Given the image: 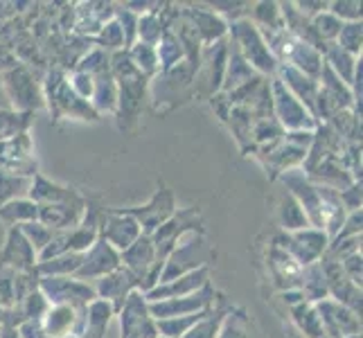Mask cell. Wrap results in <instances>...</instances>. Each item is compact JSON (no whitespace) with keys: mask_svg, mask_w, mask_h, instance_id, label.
I'll return each mask as SVG.
<instances>
[{"mask_svg":"<svg viewBox=\"0 0 363 338\" xmlns=\"http://www.w3.org/2000/svg\"><path fill=\"white\" fill-rule=\"evenodd\" d=\"M314 307L318 311L328 338H347V336L361 334V316H357L352 309L339 305L332 298L320 300Z\"/></svg>","mask_w":363,"mask_h":338,"instance_id":"cell-11","label":"cell"},{"mask_svg":"<svg viewBox=\"0 0 363 338\" xmlns=\"http://www.w3.org/2000/svg\"><path fill=\"white\" fill-rule=\"evenodd\" d=\"M190 16L194 18V34L201 36L203 41H221V36L226 34V23L219 16H215L212 11L203 9H190Z\"/></svg>","mask_w":363,"mask_h":338,"instance_id":"cell-25","label":"cell"},{"mask_svg":"<svg viewBox=\"0 0 363 338\" xmlns=\"http://www.w3.org/2000/svg\"><path fill=\"white\" fill-rule=\"evenodd\" d=\"M328 7L330 14H334L341 23H361V3H332Z\"/></svg>","mask_w":363,"mask_h":338,"instance_id":"cell-48","label":"cell"},{"mask_svg":"<svg viewBox=\"0 0 363 338\" xmlns=\"http://www.w3.org/2000/svg\"><path fill=\"white\" fill-rule=\"evenodd\" d=\"M282 298H284V303L286 305H291V307H298V305H303L305 303V295L300 289H289V291H282Z\"/></svg>","mask_w":363,"mask_h":338,"instance_id":"cell-52","label":"cell"},{"mask_svg":"<svg viewBox=\"0 0 363 338\" xmlns=\"http://www.w3.org/2000/svg\"><path fill=\"white\" fill-rule=\"evenodd\" d=\"M271 91V102H273V113L278 118V124L284 131H314L318 129V120L298 102V99L284 89V84L275 77L269 84Z\"/></svg>","mask_w":363,"mask_h":338,"instance_id":"cell-3","label":"cell"},{"mask_svg":"<svg viewBox=\"0 0 363 338\" xmlns=\"http://www.w3.org/2000/svg\"><path fill=\"white\" fill-rule=\"evenodd\" d=\"M18 230L23 232L25 240H28V244L34 248L36 257H39V253H43L45 246H48L50 242H52V237L57 235V232H52L50 228H45V225L39 223V221L23 223V225H18Z\"/></svg>","mask_w":363,"mask_h":338,"instance_id":"cell-37","label":"cell"},{"mask_svg":"<svg viewBox=\"0 0 363 338\" xmlns=\"http://www.w3.org/2000/svg\"><path fill=\"white\" fill-rule=\"evenodd\" d=\"M300 291L305 295V303L309 305H316L320 300H325L330 295V289H328V280H325L323 275V269L316 261V264L311 266H305V278H303V286H300Z\"/></svg>","mask_w":363,"mask_h":338,"instance_id":"cell-26","label":"cell"},{"mask_svg":"<svg viewBox=\"0 0 363 338\" xmlns=\"http://www.w3.org/2000/svg\"><path fill=\"white\" fill-rule=\"evenodd\" d=\"M7 320V316H5V309L3 307H0V327H3V322Z\"/></svg>","mask_w":363,"mask_h":338,"instance_id":"cell-54","label":"cell"},{"mask_svg":"<svg viewBox=\"0 0 363 338\" xmlns=\"http://www.w3.org/2000/svg\"><path fill=\"white\" fill-rule=\"evenodd\" d=\"M158 338H162V336H158Z\"/></svg>","mask_w":363,"mask_h":338,"instance_id":"cell-55","label":"cell"},{"mask_svg":"<svg viewBox=\"0 0 363 338\" xmlns=\"http://www.w3.org/2000/svg\"><path fill=\"white\" fill-rule=\"evenodd\" d=\"M0 338H21V336H18V329L14 327V325H7V327L0 329Z\"/></svg>","mask_w":363,"mask_h":338,"instance_id":"cell-53","label":"cell"},{"mask_svg":"<svg viewBox=\"0 0 363 338\" xmlns=\"http://www.w3.org/2000/svg\"><path fill=\"white\" fill-rule=\"evenodd\" d=\"M28 198L36 205H57V203H84V198L79 194H74L72 190H66L57 183H50L43 176H36L32 179V187H30V194Z\"/></svg>","mask_w":363,"mask_h":338,"instance_id":"cell-22","label":"cell"},{"mask_svg":"<svg viewBox=\"0 0 363 338\" xmlns=\"http://www.w3.org/2000/svg\"><path fill=\"white\" fill-rule=\"evenodd\" d=\"M48 97L50 106L55 108L57 116H70V118H82V120H97V113L93 111L91 102H84L79 95L68 86V81L61 77L59 72H50L48 77Z\"/></svg>","mask_w":363,"mask_h":338,"instance_id":"cell-8","label":"cell"},{"mask_svg":"<svg viewBox=\"0 0 363 338\" xmlns=\"http://www.w3.org/2000/svg\"><path fill=\"white\" fill-rule=\"evenodd\" d=\"M16 309L21 311V320L28 322V320H34V322H41V318L45 316V311L50 309V303L45 300V295L36 289L34 293H30L28 298L23 300V303L16 305Z\"/></svg>","mask_w":363,"mask_h":338,"instance_id":"cell-38","label":"cell"},{"mask_svg":"<svg viewBox=\"0 0 363 338\" xmlns=\"http://www.w3.org/2000/svg\"><path fill=\"white\" fill-rule=\"evenodd\" d=\"M206 284H208V266L196 269V271L187 273V275H181V278L172 280V282L154 286L152 291L145 293V300H147V303H160V300L183 298V295L196 293L199 289H203Z\"/></svg>","mask_w":363,"mask_h":338,"instance_id":"cell-17","label":"cell"},{"mask_svg":"<svg viewBox=\"0 0 363 338\" xmlns=\"http://www.w3.org/2000/svg\"><path fill=\"white\" fill-rule=\"evenodd\" d=\"M138 36H140V43L154 45L160 41L162 36V25L156 14H145L143 18H138Z\"/></svg>","mask_w":363,"mask_h":338,"instance_id":"cell-42","label":"cell"},{"mask_svg":"<svg viewBox=\"0 0 363 338\" xmlns=\"http://www.w3.org/2000/svg\"><path fill=\"white\" fill-rule=\"evenodd\" d=\"M97 43L102 50H122L124 47V34L120 30L118 21H108L102 30H99Z\"/></svg>","mask_w":363,"mask_h":338,"instance_id":"cell-44","label":"cell"},{"mask_svg":"<svg viewBox=\"0 0 363 338\" xmlns=\"http://www.w3.org/2000/svg\"><path fill=\"white\" fill-rule=\"evenodd\" d=\"M255 28L267 32H280L284 30V21L280 14V5L275 3H259L255 5Z\"/></svg>","mask_w":363,"mask_h":338,"instance_id":"cell-35","label":"cell"},{"mask_svg":"<svg viewBox=\"0 0 363 338\" xmlns=\"http://www.w3.org/2000/svg\"><path fill=\"white\" fill-rule=\"evenodd\" d=\"M129 61L133 64V68L140 72V74H154L158 70V57H156V47L154 45H147V43H133L127 52Z\"/></svg>","mask_w":363,"mask_h":338,"instance_id":"cell-33","label":"cell"},{"mask_svg":"<svg viewBox=\"0 0 363 338\" xmlns=\"http://www.w3.org/2000/svg\"><path fill=\"white\" fill-rule=\"evenodd\" d=\"M339 196H341L343 208H347L350 212L361 210V183H352L347 190L339 192Z\"/></svg>","mask_w":363,"mask_h":338,"instance_id":"cell-50","label":"cell"},{"mask_svg":"<svg viewBox=\"0 0 363 338\" xmlns=\"http://www.w3.org/2000/svg\"><path fill=\"white\" fill-rule=\"evenodd\" d=\"M30 187H32V179L14 176V174L0 169V208L14 201V198H28Z\"/></svg>","mask_w":363,"mask_h":338,"instance_id":"cell-32","label":"cell"},{"mask_svg":"<svg viewBox=\"0 0 363 338\" xmlns=\"http://www.w3.org/2000/svg\"><path fill=\"white\" fill-rule=\"evenodd\" d=\"M39 291L50 305H68L74 309H84L97 298L93 286L74 278H41Z\"/></svg>","mask_w":363,"mask_h":338,"instance_id":"cell-5","label":"cell"},{"mask_svg":"<svg viewBox=\"0 0 363 338\" xmlns=\"http://www.w3.org/2000/svg\"><path fill=\"white\" fill-rule=\"evenodd\" d=\"M108 68H111L108 55H104V50H93V52H89V57H84L77 72H86V74H91V77H95V74L104 72Z\"/></svg>","mask_w":363,"mask_h":338,"instance_id":"cell-45","label":"cell"},{"mask_svg":"<svg viewBox=\"0 0 363 338\" xmlns=\"http://www.w3.org/2000/svg\"><path fill=\"white\" fill-rule=\"evenodd\" d=\"M296 9L303 14L305 18H316L323 11H328V3H296Z\"/></svg>","mask_w":363,"mask_h":338,"instance_id":"cell-51","label":"cell"},{"mask_svg":"<svg viewBox=\"0 0 363 338\" xmlns=\"http://www.w3.org/2000/svg\"><path fill=\"white\" fill-rule=\"evenodd\" d=\"M32 113H21L14 108H0V142L11 140L21 133H28Z\"/></svg>","mask_w":363,"mask_h":338,"instance_id":"cell-29","label":"cell"},{"mask_svg":"<svg viewBox=\"0 0 363 338\" xmlns=\"http://www.w3.org/2000/svg\"><path fill=\"white\" fill-rule=\"evenodd\" d=\"M124 215H129L138 221L143 235L152 237L162 223H165L174 215V196L169 190H162L154 196V201L145 205V208H135V210H120Z\"/></svg>","mask_w":363,"mask_h":338,"instance_id":"cell-15","label":"cell"},{"mask_svg":"<svg viewBox=\"0 0 363 338\" xmlns=\"http://www.w3.org/2000/svg\"><path fill=\"white\" fill-rule=\"evenodd\" d=\"M39 217V208L36 203H32L30 198H14V201L5 203L0 208V219L5 223H30V221H36Z\"/></svg>","mask_w":363,"mask_h":338,"instance_id":"cell-30","label":"cell"},{"mask_svg":"<svg viewBox=\"0 0 363 338\" xmlns=\"http://www.w3.org/2000/svg\"><path fill=\"white\" fill-rule=\"evenodd\" d=\"M217 338H250V325L242 314L223 316Z\"/></svg>","mask_w":363,"mask_h":338,"instance_id":"cell-41","label":"cell"},{"mask_svg":"<svg viewBox=\"0 0 363 338\" xmlns=\"http://www.w3.org/2000/svg\"><path fill=\"white\" fill-rule=\"evenodd\" d=\"M359 235H361V210L350 212L341 225V230L334 235V240L330 244H341V242L350 240V237H359Z\"/></svg>","mask_w":363,"mask_h":338,"instance_id":"cell-47","label":"cell"},{"mask_svg":"<svg viewBox=\"0 0 363 338\" xmlns=\"http://www.w3.org/2000/svg\"><path fill=\"white\" fill-rule=\"evenodd\" d=\"M120 327L122 338H158L156 320L149 314L145 293L133 291L120 307Z\"/></svg>","mask_w":363,"mask_h":338,"instance_id":"cell-6","label":"cell"},{"mask_svg":"<svg viewBox=\"0 0 363 338\" xmlns=\"http://www.w3.org/2000/svg\"><path fill=\"white\" fill-rule=\"evenodd\" d=\"M253 74H255V70L246 64V59L240 52H237L235 47H230L228 70H226V74H223V81H226V84H221L223 89L230 91V93L237 91V89H242L244 84L250 81V77H253Z\"/></svg>","mask_w":363,"mask_h":338,"instance_id":"cell-27","label":"cell"},{"mask_svg":"<svg viewBox=\"0 0 363 338\" xmlns=\"http://www.w3.org/2000/svg\"><path fill=\"white\" fill-rule=\"evenodd\" d=\"M135 289H138V278L129 269H124L120 264L116 271H111L108 275L97 280L95 295L99 300H104V303H108L111 307H113V311H120L124 300H127L129 293H133Z\"/></svg>","mask_w":363,"mask_h":338,"instance_id":"cell-13","label":"cell"},{"mask_svg":"<svg viewBox=\"0 0 363 338\" xmlns=\"http://www.w3.org/2000/svg\"><path fill=\"white\" fill-rule=\"evenodd\" d=\"M206 259H208V248L203 244V237L196 232H187L179 242V246L169 253L165 264H162L158 284L172 282V280L181 278V275H187L196 269H203Z\"/></svg>","mask_w":363,"mask_h":338,"instance_id":"cell-2","label":"cell"},{"mask_svg":"<svg viewBox=\"0 0 363 338\" xmlns=\"http://www.w3.org/2000/svg\"><path fill=\"white\" fill-rule=\"evenodd\" d=\"M212 300L215 298H212L210 284H206L203 289H199L196 293L172 298V300H160V303H147V307L154 320H167V318H181V316H192V314L208 311Z\"/></svg>","mask_w":363,"mask_h":338,"instance_id":"cell-10","label":"cell"},{"mask_svg":"<svg viewBox=\"0 0 363 338\" xmlns=\"http://www.w3.org/2000/svg\"><path fill=\"white\" fill-rule=\"evenodd\" d=\"M294 311V320L298 325V329L303 332L307 338H328V334H325L323 329V322H320V316L314 305L309 303H303L291 309Z\"/></svg>","mask_w":363,"mask_h":338,"instance_id":"cell-28","label":"cell"},{"mask_svg":"<svg viewBox=\"0 0 363 338\" xmlns=\"http://www.w3.org/2000/svg\"><path fill=\"white\" fill-rule=\"evenodd\" d=\"M328 246H330V237L316 228H305L298 232H286L275 237V248L289 253L300 266H311L320 261L323 255L328 253Z\"/></svg>","mask_w":363,"mask_h":338,"instance_id":"cell-4","label":"cell"},{"mask_svg":"<svg viewBox=\"0 0 363 338\" xmlns=\"http://www.w3.org/2000/svg\"><path fill=\"white\" fill-rule=\"evenodd\" d=\"M0 329H3V327H0Z\"/></svg>","mask_w":363,"mask_h":338,"instance_id":"cell-56","label":"cell"},{"mask_svg":"<svg viewBox=\"0 0 363 338\" xmlns=\"http://www.w3.org/2000/svg\"><path fill=\"white\" fill-rule=\"evenodd\" d=\"M68 86L74 91V95H79L84 102H89L93 95V77L86 72H74L72 79L68 81Z\"/></svg>","mask_w":363,"mask_h":338,"instance_id":"cell-49","label":"cell"},{"mask_svg":"<svg viewBox=\"0 0 363 338\" xmlns=\"http://www.w3.org/2000/svg\"><path fill=\"white\" fill-rule=\"evenodd\" d=\"M280 225L286 230V232H298V230H305V228H311L303 208L298 205V201L286 194L280 203Z\"/></svg>","mask_w":363,"mask_h":338,"instance_id":"cell-31","label":"cell"},{"mask_svg":"<svg viewBox=\"0 0 363 338\" xmlns=\"http://www.w3.org/2000/svg\"><path fill=\"white\" fill-rule=\"evenodd\" d=\"M199 221L196 210H183L179 215H172L160 228L152 235V244L156 248V261H162L169 257V253L179 246V242L187 232H194V225Z\"/></svg>","mask_w":363,"mask_h":338,"instance_id":"cell-9","label":"cell"},{"mask_svg":"<svg viewBox=\"0 0 363 338\" xmlns=\"http://www.w3.org/2000/svg\"><path fill=\"white\" fill-rule=\"evenodd\" d=\"M0 264L11 269L14 273L34 271L36 269V253H34V248L28 244V240H25L23 232L18 228L9 230L5 248H3V255H0Z\"/></svg>","mask_w":363,"mask_h":338,"instance_id":"cell-19","label":"cell"},{"mask_svg":"<svg viewBox=\"0 0 363 338\" xmlns=\"http://www.w3.org/2000/svg\"><path fill=\"white\" fill-rule=\"evenodd\" d=\"M140 235L143 230H140V225H138V221L120 210L108 212L102 225H99V237H102L108 246H113L118 253L127 250Z\"/></svg>","mask_w":363,"mask_h":338,"instance_id":"cell-14","label":"cell"},{"mask_svg":"<svg viewBox=\"0 0 363 338\" xmlns=\"http://www.w3.org/2000/svg\"><path fill=\"white\" fill-rule=\"evenodd\" d=\"M91 106H93L95 113H104V111H116L118 108V84L113 79V74H111V68L93 77Z\"/></svg>","mask_w":363,"mask_h":338,"instance_id":"cell-23","label":"cell"},{"mask_svg":"<svg viewBox=\"0 0 363 338\" xmlns=\"http://www.w3.org/2000/svg\"><path fill=\"white\" fill-rule=\"evenodd\" d=\"M39 217L36 221L43 223L52 232H68L82 223L86 208L84 203H57V205H36Z\"/></svg>","mask_w":363,"mask_h":338,"instance_id":"cell-18","label":"cell"},{"mask_svg":"<svg viewBox=\"0 0 363 338\" xmlns=\"http://www.w3.org/2000/svg\"><path fill=\"white\" fill-rule=\"evenodd\" d=\"M185 47L181 39L172 32H162L160 41L156 43V57H158V70L167 72L174 66H179V59H183Z\"/></svg>","mask_w":363,"mask_h":338,"instance_id":"cell-24","label":"cell"},{"mask_svg":"<svg viewBox=\"0 0 363 338\" xmlns=\"http://www.w3.org/2000/svg\"><path fill=\"white\" fill-rule=\"evenodd\" d=\"M221 320H223V316H219V314L212 316L210 311H208V314L201 320H199L190 332L183 334L181 338H217Z\"/></svg>","mask_w":363,"mask_h":338,"instance_id":"cell-43","label":"cell"},{"mask_svg":"<svg viewBox=\"0 0 363 338\" xmlns=\"http://www.w3.org/2000/svg\"><path fill=\"white\" fill-rule=\"evenodd\" d=\"M154 261H156V248L152 244V237L147 235H140L127 250L120 253V264L135 275L138 284L145 278V273L154 266Z\"/></svg>","mask_w":363,"mask_h":338,"instance_id":"cell-21","label":"cell"},{"mask_svg":"<svg viewBox=\"0 0 363 338\" xmlns=\"http://www.w3.org/2000/svg\"><path fill=\"white\" fill-rule=\"evenodd\" d=\"M5 86H7V99L9 106H14V111L21 113H32V108H39L43 102L39 97V91L32 81V77L23 68L7 72L5 77Z\"/></svg>","mask_w":363,"mask_h":338,"instance_id":"cell-16","label":"cell"},{"mask_svg":"<svg viewBox=\"0 0 363 338\" xmlns=\"http://www.w3.org/2000/svg\"><path fill=\"white\" fill-rule=\"evenodd\" d=\"M0 307H14V271L0 264Z\"/></svg>","mask_w":363,"mask_h":338,"instance_id":"cell-46","label":"cell"},{"mask_svg":"<svg viewBox=\"0 0 363 338\" xmlns=\"http://www.w3.org/2000/svg\"><path fill=\"white\" fill-rule=\"evenodd\" d=\"M210 311V309H208ZM208 311H201V314H192V316H181V318H167V320H156V329L158 336L162 338H181L183 334L190 332L194 325L201 320Z\"/></svg>","mask_w":363,"mask_h":338,"instance_id":"cell-34","label":"cell"},{"mask_svg":"<svg viewBox=\"0 0 363 338\" xmlns=\"http://www.w3.org/2000/svg\"><path fill=\"white\" fill-rule=\"evenodd\" d=\"M269 266L273 271L275 284H278L282 291L300 289V286H303L305 266H300L289 253H284V250L273 246L271 248V257H269Z\"/></svg>","mask_w":363,"mask_h":338,"instance_id":"cell-20","label":"cell"},{"mask_svg":"<svg viewBox=\"0 0 363 338\" xmlns=\"http://www.w3.org/2000/svg\"><path fill=\"white\" fill-rule=\"evenodd\" d=\"M118 266H120V253L113 246H108L102 237H97V242L84 253L82 266L77 269V273H74L72 278L89 284V280L104 278V275L116 271Z\"/></svg>","mask_w":363,"mask_h":338,"instance_id":"cell-12","label":"cell"},{"mask_svg":"<svg viewBox=\"0 0 363 338\" xmlns=\"http://www.w3.org/2000/svg\"><path fill=\"white\" fill-rule=\"evenodd\" d=\"M311 28H314L316 36L325 45H330L332 41H336V36H339L343 23L334 14H330V11H323V14H318L316 18H311Z\"/></svg>","mask_w":363,"mask_h":338,"instance_id":"cell-39","label":"cell"},{"mask_svg":"<svg viewBox=\"0 0 363 338\" xmlns=\"http://www.w3.org/2000/svg\"><path fill=\"white\" fill-rule=\"evenodd\" d=\"M332 124L336 127V135H343L347 140H352V145H357V140H361V118H357V113L352 111H339L330 118Z\"/></svg>","mask_w":363,"mask_h":338,"instance_id":"cell-36","label":"cell"},{"mask_svg":"<svg viewBox=\"0 0 363 338\" xmlns=\"http://www.w3.org/2000/svg\"><path fill=\"white\" fill-rule=\"evenodd\" d=\"M0 169L23 179L36 176L34 147L28 133H21L16 137H11V140L0 142Z\"/></svg>","mask_w":363,"mask_h":338,"instance_id":"cell-7","label":"cell"},{"mask_svg":"<svg viewBox=\"0 0 363 338\" xmlns=\"http://www.w3.org/2000/svg\"><path fill=\"white\" fill-rule=\"evenodd\" d=\"M230 39H233V47L246 59V64L255 72H262V74L278 72V68H280L278 61L273 59L264 39H262L259 30L250 21H246V18L235 21L230 25Z\"/></svg>","mask_w":363,"mask_h":338,"instance_id":"cell-1","label":"cell"},{"mask_svg":"<svg viewBox=\"0 0 363 338\" xmlns=\"http://www.w3.org/2000/svg\"><path fill=\"white\" fill-rule=\"evenodd\" d=\"M336 45L343 52L359 57L361 55V23H343V28L336 36Z\"/></svg>","mask_w":363,"mask_h":338,"instance_id":"cell-40","label":"cell"}]
</instances>
